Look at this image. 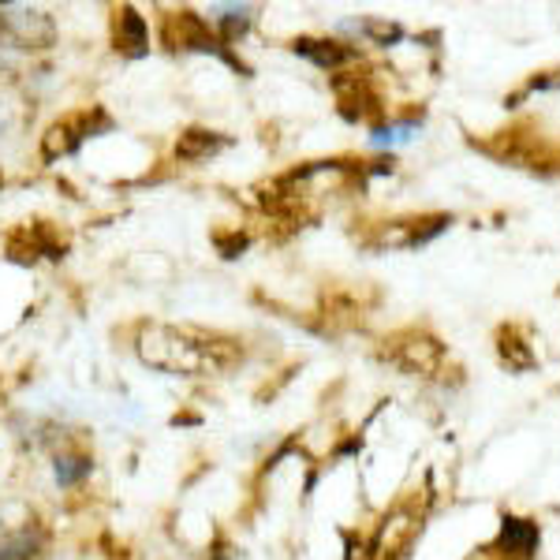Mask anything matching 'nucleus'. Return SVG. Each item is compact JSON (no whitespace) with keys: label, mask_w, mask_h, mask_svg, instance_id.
<instances>
[{"label":"nucleus","mask_w":560,"mask_h":560,"mask_svg":"<svg viewBox=\"0 0 560 560\" xmlns=\"http://www.w3.org/2000/svg\"><path fill=\"white\" fill-rule=\"evenodd\" d=\"M139 351L150 366L168 370V374H206L213 370V348L206 340H195L176 329H147L139 340Z\"/></svg>","instance_id":"1"},{"label":"nucleus","mask_w":560,"mask_h":560,"mask_svg":"<svg viewBox=\"0 0 560 560\" xmlns=\"http://www.w3.org/2000/svg\"><path fill=\"white\" fill-rule=\"evenodd\" d=\"M120 45H124V49H131V52H139L142 45H147V31H142V20L131 12V8L120 15Z\"/></svg>","instance_id":"2"},{"label":"nucleus","mask_w":560,"mask_h":560,"mask_svg":"<svg viewBox=\"0 0 560 560\" xmlns=\"http://www.w3.org/2000/svg\"><path fill=\"white\" fill-rule=\"evenodd\" d=\"M83 475H90V464H86V459H57V482H60V486L79 482Z\"/></svg>","instance_id":"4"},{"label":"nucleus","mask_w":560,"mask_h":560,"mask_svg":"<svg viewBox=\"0 0 560 560\" xmlns=\"http://www.w3.org/2000/svg\"><path fill=\"white\" fill-rule=\"evenodd\" d=\"M34 541L31 535H15V538H8V541H0V560H34Z\"/></svg>","instance_id":"3"}]
</instances>
